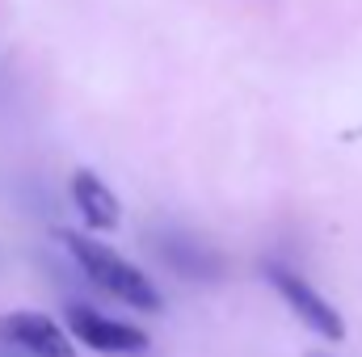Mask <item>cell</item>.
<instances>
[{
    "mask_svg": "<svg viewBox=\"0 0 362 357\" xmlns=\"http://www.w3.org/2000/svg\"><path fill=\"white\" fill-rule=\"evenodd\" d=\"M68 193H72V206H76V214L89 231H118L122 202L93 169H76L72 181H68Z\"/></svg>",
    "mask_w": 362,
    "mask_h": 357,
    "instance_id": "8992f818",
    "label": "cell"
},
{
    "mask_svg": "<svg viewBox=\"0 0 362 357\" xmlns=\"http://www.w3.org/2000/svg\"><path fill=\"white\" fill-rule=\"evenodd\" d=\"M64 320H68V337H72L76 345L93 349V353L135 357V353H144V349L152 345L144 328H135V324H127V320H114V315L97 311V307H89V303H68Z\"/></svg>",
    "mask_w": 362,
    "mask_h": 357,
    "instance_id": "277c9868",
    "label": "cell"
},
{
    "mask_svg": "<svg viewBox=\"0 0 362 357\" xmlns=\"http://www.w3.org/2000/svg\"><path fill=\"white\" fill-rule=\"evenodd\" d=\"M148 248H152V257L169 269V273H177L181 282H202V286H211V282H219L223 269H228L223 253H219L211 240H202L198 231H185V227L148 231Z\"/></svg>",
    "mask_w": 362,
    "mask_h": 357,
    "instance_id": "3957f363",
    "label": "cell"
},
{
    "mask_svg": "<svg viewBox=\"0 0 362 357\" xmlns=\"http://www.w3.org/2000/svg\"><path fill=\"white\" fill-rule=\"evenodd\" d=\"M59 240H64L68 257L76 261V269L89 277L97 290H105L110 298H118V303H127L135 311H148V315L165 311V294L156 290V282L139 265H131L127 257H118L110 244H101L93 236H81V231H64Z\"/></svg>",
    "mask_w": 362,
    "mask_h": 357,
    "instance_id": "6da1fadb",
    "label": "cell"
},
{
    "mask_svg": "<svg viewBox=\"0 0 362 357\" xmlns=\"http://www.w3.org/2000/svg\"><path fill=\"white\" fill-rule=\"evenodd\" d=\"M0 345L25 357H81L76 341L64 324H55L42 311H8L0 315Z\"/></svg>",
    "mask_w": 362,
    "mask_h": 357,
    "instance_id": "5b68a950",
    "label": "cell"
},
{
    "mask_svg": "<svg viewBox=\"0 0 362 357\" xmlns=\"http://www.w3.org/2000/svg\"><path fill=\"white\" fill-rule=\"evenodd\" d=\"M308 357H333V353H308Z\"/></svg>",
    "mask_w": 362,
    "mask_h": 357,
    "instance_id": "52a82bcc",
    "label": "cell"
},
{
    "mask_svg": "<svg viewBox=\"0 0 362 357\" xmlns=\"http://www.w3.org/2000/svg\"><path fill=\"white\" fill-rule=\"evenodd\" d=\"M262 273H266V282L274 286V294L286 303V311L308 328V332H316L320 341H346V315L312 286V277L308 273H299L295 265H282V261H262Z\"/></svg>",
    "mask_w": 362,
    "mask_h": 357,
    "instance_id": "7a4b0ae2",
    "label": "cell"
}]
</instances>
